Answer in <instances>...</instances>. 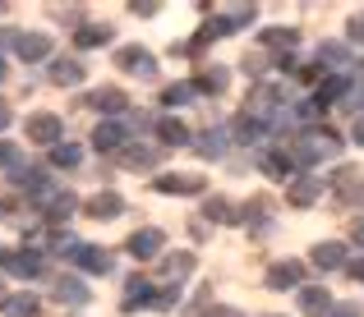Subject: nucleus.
I'll list each match as a JSON object with an SVG mask.
<instances>
[{
	"label": "nucleus",
	"mask_w": 364,
	"mask_h": 317,
	"mask_svg": "<svg viewBox=\"0 0 364 317\" xmlns=\"http://www.w3.org/2000/svg\"><path fill=\"white\" fill-rule=\"evenodd\" d=\"M341 152V138L332 129H304L300 138L291 143V161L300 170H314L318 166V161H328V157H337Z\"/></svg>",
	"instance_id": "obj_1"
},
{
	"label": "nucleus",
	"mask_w": 364,
	"mask_h": 317,
	"mask_svg": "<svg viewBox=\"0 0 364 317\" xmlns=\"http://www.w3.org/2000/svg\"><path fill=\"white\" fill-rule=\"evenodd\" d=\"M116 65H120L124 74H139V79H157V60H152L148 46H120Z\"/></svg>",
	"instance_id": "obj_2"
},
{
	"label": "nucleus",
	"mask_w": 364,
	"mask_h": 317,
	"mask_svg": "<svg viewBox=\"0 0 364 317\" xmlns=\"http://www.w3.org/2000/svg\"><path fill=\"white\" fill-rule=\"evenodd\" d=\"M161 244H166V235H161V230H152V226L134 230V235L124 239V248H129V257H139V262H152V257L161 253Z\"/></svg>",
	"instance_id": "obj_3"
},
{
	"label": "nucleus",
	"mask_w": 364,
	"mask_h": 317,
	"mask_svg": "<svg viewBox=\"0 0 364 317\" xmlns=\"http://www.w3.org/2000/svg\"><path fill=\"white\" fill-rule=\"evenodd\" d=\"M60 133H65L60 115H51V111L28 115V138H33V143H46V148H55V143H60Z\"/></svg>",
	"instance_id": "obj_4"
},
{
	"label": "nucleus",
	"mask_w": 364,
	"mask_h": 317,
	"mask_svg": "<svg viewBox=\"0 0 364 317\" xmlns=\"http://www.w3.org/2000/svg\"><path fill=\"white\" fill-rule=\"evenodd\" d=\"M300 281H304V262H295V257L267 267V290H300Z\"/></svg>",
	"instance_id": "obj_5"
},
{
	"label": "nucleus",
	"mask_w": 364,
	"mask_h": 317,
	"mask_svg": "<svg viewBox=\"0 0 364 317\" xmlns=\"http://www.w3.org/2000/svg\"><path fill=\"white\" fill-rule=\"evenodd\" d=\"M0 267H5L9 276H18V281H28V276H42V253H33V248H18V253H0Z\"/></svg>",
	"instance_id": "obj_6"
},
{
	"label": "nucleus",
	"mask_w": 364,
	"mask_h": 317,
	"mask_svg": "<svg viewBox=\"0 0 364 317\" xmlns=\"http://www.w3.org/2000/svg\"><path fill=\"white\" fill-rule=\"evenodd\" d=\"M350 92H355V74H323L318 92H314V101H318V106H328V101L350 97Z\"/></svg>",
	"instance_id": "obj_7"
},
{
	"label": "nucleus",
	"mask_w": 364,
	"mask_h": 317,
	"mask_svg": "<svg viewBox=\"0 0 364 317\" xmlns=\"http://www.w3.org/2000/svg\"><path fill=\"white\" fill-rule=\"evenodd\" d=\"M318 194H323V179L314 175V170H300V175H295L291 184H286V198H291L295 207H309Z\"/></svg>",
	"instance_id": "obj_8"
},
{
	"label": "nucleus",
	"mask_w": 364,
	"mask_h": 317,
	"mask_svg": "<svg viewBox=\"0 0 364 317\" xmlns=\"http://www.w3.org/2000/svg\"><path fill=\"white\" fill-rule=\"evenodd\" d=\"M309 262L318 267V272H337V267H346L350 257H346V244H337V239H323V244H314Z\"/></svg>",
	"instance_id": "obj_9"
},
{
	"label": "nucleus",
	"mask_w": 364,
	"mask_h": 317,
	"mask_svg": "<svg viewBox=\"0 0 364 317\" xmlns=\"http://www.w3.org/2000/svg\"><path fill=\"white\" fill-rule=\"evenodd\" d=\"M300 313H304V317H328V313H332L328 285H300Z\"/></svg>",
	"instance_id": "obj_10"
},
{
	"label": "nucleus",
	"mask_w": 364,
	"mask_h": 317,
	"mask_svg": "<svg viewBox=\"0 0 364 317\" xmlns=\"http://www.w3.org/2000/svg\"><path fill=\"white\" fill-rule=\"evenodd\" d=\"M124 138H129V129H124L120 120H102L97 129H92V148L97 152H116V148H124Z\"/></svg>",
	"instance_id": "obj_11"
},
{
	"label": "nucleus",
	"mask_w": 364,
	"mask_h": 317,
	"mask_svg": "<svg viewBox=\"0 0 364 317\" xmlns=\"http://www.w3.org/2000/svg\"><path fill=\"white\" fill-rule=\"evenodd\" d=\"M18 60H28V65H37V60H46L51 55V37L46 33H18Z\"/></svg>",
	"instance_id": "obj_12"
},
{
	"label": "nucleus",
	"mask_w": 364,
	"mask_h": 317,
	"mask_svg": "<svg viewBox=\"0 0 364 317\" xmlns=\"http://www.w3.org/2000/svg\"><path fill=\"white\" fill-rule=\"evenodd\" d=\"M88 106H92V111H102V115H120V111H129V97H124L120 88H92L88 92Z\"/></svg>",
	"instance_id": "obj_13"
},
{
	"label": "nucleus",
	"mask_w": 364,
	"mask_h": 317,
	"mask_svg": "<svg viewBox=\"0 0 364 317\" xmlns=\"http://www.w3.org/2000/svg\"><path fill=\"white\" fill-rule=\"evenodd\" d=\"M258 166H263V175L286 179V184H291V179L300 175V166L291 161V152H267V157H258Z\"/></svg>",
	"instance_id": "obj_14"
},
{
	"label": "nucleus",
	"mask_w": 364,
	"mask_h": 317,
	"mask_svg": "<svg viewBox=\"0 0 364 317\" xmlns=\"http://www.w3.org/2000/svg\"><path fill=\"white\" fill-rule=\"evenodd\" d=\"M152 189L157 194H203V175H157Z\"/></svg>",
	"instance_id": "obj_15"
},
{
	"label": "nucleus",
	"mask_w": 364,
	"mask_h": 317,
	"mask_svg": "<svg viewBox=\"0 0 364 317\" xmlns=\"http://www.w3.org/2000/svg\"><path fill=\"white\" fill-rule=\"evenodd\" d=\"M55 299L70 304V308H83V304L92 299V290L79 281V276H60V281H55Z\"/></svg>",
	"instance_id": "obj_16"
},
{
	"label": "nucleus",
	"mask_w": 364,
	"mask_h": 317,
	"mask_svg": "<svg viewBox=\"0 0 364 317\" xmlns=\"http://www.w3.org/2000/svg\"><path fill=\"white\" fill-rule=\"evenodd\" d=\"M314 60H318V69H323V74H337L341 65H350V46H346V42H323Z\"/></svg>",
	"instance_id": "obj_17"
},
{
	"label": "nucleus",
	"mask_w": 364,
	"mask_h": 317,
	"mask_svg": "<svg viewBox=\"0 0 364 317\" xmlns=\"http://www.w3.org/2000/svg\"><path fill=\"white\" fill-rule=\"evenodd\" d=\"M83 211H88L92 221H116L120 211H124V198H120V194H92Z\"/></svg>",
	"instance_id": "obj_18"
},
{
	"label": "nucleus",
	"mask_w": 364,
	"mask_h": 317,
	"mask_svg": "<svg viewBox=\"0 0 364 317\" xmlns=\"http://www.w3.org/2000/svg\"><path fill=\"white\" fill-rule=\"evenodd\" d=\"M111 42V23H79L74 28V46L79 51H92V46H107Z\"/></svg>",
	"instance_id": "obj_19"
},
{
	"label": "nucleus",
	"mask_w": 364,
	"mask_h": 317,
	"mask_svg": "<svg viewBox=\"0 0 364 317\" xmlns=\"http://www.w3.org/2000/svg\"><path fill=\"white\" fill-rule=\"evenodd\" d=\"M37 308H42V304H37V294H5V299H0V317H37Z\"/></svg>",
	"instance_id": "obj_20"
},
{
	"label": "nucleus",
	"mask_w": 364,
	"mask_h": 317,
	"mask_svg": "<svg viewBox=\"0 0 364 317\" xmlns=\"http://www.w3.org/2000/svg\"><path fill=\"white\" fill-rule=\"evenodd\" d=\"M42 211L51 221H60V216H70V211H79V198L74 194H60V189H51V194L42 198Z\"/></svg>",
	"instance_id": "obj_21"
},
{
	"label": "nucleus",
	"mask_w": 364,
	"mask_h": 317,
	"mask_svg": "<svg viewBox=\"0 0 364 317\" xmlns=\"http://www.w3.org/2000/svg\"><path fill=\"white\" fill-rule=\"evenodd\" d=\"M157 138H161V148H189V129L180 120H157Z\"/></svg>",
	"instance_id": "obj_22"
},
{
	"label": "nucleus",
	"mask_w": 364,
	"mask_h": 317,
	"mask_svg": "<svg viewBox=\"0 0 364 317\" xmlns=\"http://www.w3.org/2000/svg\"><path fill=\"white\" fill-rule=\"evenodd\" d=\"M263 133H272V124H267V120H254V115H240V120H235V143H245V148H249V143H258Z\"/></svg>",
	"instance_id": "obj_23"
},
{
	"label": "nucleus",
	"mask_w": 364,
	"mask_h": 317,
	"mask_svg": "<svg viewBox=\"0 0 364 317\" xmlns=\"http://www.w3.org/2000/svg\"><path fill=\"white\" fill-rule=\"evenodd\" d=\"M79 267H83V272H92V276H107V272H111V253H107V248H92V244H83V253H79Z\"/></svg>",
	"instance_id": "obj_24"
},
{
	"label": "nucleus",
	"mask_w": 364,
	"mask_h": 317,
	"mask_svg": "<svg viewBox=\"0 0 364 317\" xmlns=\"http://www.w3.org/2000/svg\"><path fill=\"white\" fill-rule=\"evenodd\" d=\"M51 83H60V88L83 83V65L79 60H51Z\"/></svg>",
	"instance_id": "obj_25"
},
{
	"label": "nucleus",
	"mask_w": 364,
	"mask_h": 317,
	"mask_svg": "<svg viewBox=\"0 0 364 317\" xmlns=\"http://www.w3.org/2000/svg\"><path fill=\"white\" fill-rule=\"evenodd\" d=\"M134 304H157V294H152V281H143V276H129V285H124V308H134Z\"/></svg>",
	"instance_id": "obj_26"
},
{
	"label": "nucleus",
	"mask_w": 364,
	"mask_h": 317,
	"mask_svg": "<svg viewBox=\"0 0 364 317\" xmlns=\"http://www.w3.org/2000/svg\"><path fill=\"white\" fill-rule=\"evenodd\" d=\"M194 97H198L194 83H171V88H161V106H171V111H176V106H189Z\"/></svg>",
	"instance_id": "obj_27"
},
{
	"label": "nucleus",
	"mask_w": 364,
	"mask_h": 317,
	"mask_svg": "<svg viewBox=\"0 0 364 317\" xmlns=\"http://www.w3.org/2000/svg\"><path fill=\"white\" fill-rule=\"evenodd\" d=\"M226 148H231V133L226 129H208V138H198V152H203V157H226Z\"/></svg>",
	"instance_id": "obj_28"
},
{
	"label": "nucleus",
	"mask_w": 364,
	"mask_h": 317,
	"mask_svg": "<svg viewBox=\"0 0 364 317\" xmlns=\"http://www.w3.org/2000/svg\"><path fill=\"white\" fill-rule=\"evenodd\" d=\"M226 83H231V74H226V69H217V65H213V69H203V74L194 79V88H198V92H222Z\"/></svg>",
	"instance_id": "obj_29"
},
{
	"label": "nucleus",
	"mask_w": 364,
	"mask_h": 317,
	"mask_svg": "<svg viewBox=\"0 0 364 317\" xmlns=\"http://www.w3.org/2000/svg\"><path fill=\"white\" fill-rule=\"evenodd\" d=\"M79 161H83L79 143H55L51 148V166H79Z\"/></svg>",
	"instance_id": "obj_30"
},
{
	"label": "nucleus",
	"mask_w": 364,
	"mask_h": 317,
	"mask_svg": "<svg viewBox=\"0 0 364 317\" xmlns=\"http://www.w3.org/2000/svg\"><path fill=\"white\" fill-rule=\"evenodd\" d=\"M203 211H208V221H222V226L240 221V211H231V203H226V198H208V203H203Z\"/></svg>",
	"instance_id": "obj_31"
},
{
	"label": "nucleus",
	"mask_w": 364,
	"mask_h": 317,
	"mask_svg": "<svg viewBox=\"0 0 364 317\" xmlns=\"http://www.w3.org/2000/svg\"><path fill=\"white\" fill-rule=\"evenodd\" d=\"M194 272V253H180V257H166V281L180 285V276Z\"/></svg>",
	"instance_id": "obj_32"
},
{
	"label": "nucleus",
	"mask_w": 364,
	"mask_h": 317,
	"mask_svg": "<svg viewBox=\"0 0 364 317\" xmlns=\"http://www.w3.org/2000/svg\"><path fill=\"white\" fill-rule=\"evenodd\" d=\"M14 166H23V152H18V143H9V138H0V170H14Z\"/></svg>",
	"instance_id": "obj_33"
},
{
	"label": "nucleus",
	"mask_w": 364,
	"mask_h": 317,
	"mask_svg": "<svg viewBox=\"0 0 364 317\" xmlns=\"http://www.w3.org/2000/svg\"><path fill=\"white\" fill-rule=\"evenodd\" d=\"M263 46H295V28H267Z\"/></svg>",
	"instance_id": "obj_34"
},
{
	"label": "nucleus",
	"mask_w": 364,
	"mask_h": 317,
	"mask_svg": "<svg viewBox=\"0 0 364 317\" xmlns=\"http://www.w3.org/2000/svg\"><path fill=\"white\" fill-rule=\"evenodd\" d=\"M124 161H129V166H157V148H129Z\"/></svg>",
	"instance_id": "obj_35"
},
{
	"label": "nucleus",
	"mask_w": 364,
	"mask_h": 317,
	"mask_svg": "<svg viewBox=\"0 0 364 317\" xmlns=\"http://www.w3.org/2000/svg\"><path fill=\"white\" fill-rule=\"evenodd\" d=\"M328 317H364V313H360V304H332Z\"/></svg>",
	"instance_id": "obj_36"
},
{
	"label": "nucleus",
	"mask_w": 364,
	"mask_h": 317,
	"mask_svg": "<svg viewBox=\"0 0 364 317\" xmlns=\"http://www.w3.org/2000/svg\"><path fill=\"white\" fill-rule=\"evenodd\" d=\"M346 276H350V281H360V285H364V257H350V262H346Z\"/></svg>",
	"instance_id": "obj_37"
},
{
	"label": "nucleus",
	"mask_w": 364,
	"mask_h": 317,
	"mask_svg": "<svg viewBox=\"0 0 364 317\" xmlns=\"http://www.w3.org/2000/svg\"><path fill=\"white\" fill-rule=\"evenodd\" d=\"M350 42H364V14L350 18Z\"/></svg>",
	"instance_id": "obj_38"
},
{
	"label": "nucleus",
	"mask_w": 364,
	"mask_h": 317,
	"mask_svg": "<svg viewBox=\"0 0 364 317\" xmlns=\"http://www.w3.org/2000/svg\"><path fill=\"white\" fill-rule=\"evenodd\" d=\"M350 143H355V148H364V115H360L355 124H350Z\"/></svg>",
	"instance_id": "obj_39"
},
{
	"label": "nucleus",
	"mask_w": 364,
	"mask_h": 317,
	"mask_svg": "<svg viewBox=\"0 0 364 317\" xmlns=\"http://www.w3.org/2000/svg\"><path fill=\"white\" fill-rule=\"evenodd\" d=\"M5 46H18V33H9V28H0V51Z\"/></svg>",
	"instance_id": "obj_40"
},
{
	"label": "nucleus",
	"mask_w": 364,
	"mask_h": 317,
	"mask_svg": "<svg viewBox=\"0 0 364 317\" xmlns=\"http://www.w3.org/2000/svg\"><path fill=\"white\" fill-rule=\"evenodd\" d=\"M350 239H355V244L364 248V221H355V226H350Z\"/></svg>",
	"instance_id": "obj_41"
},
{
	"label": "nucleus",
	"mask_w": 364,
	"mask_h": 317,
	"mask_svg": "<svg viewBox=\"0 0 364 317\" xmlns=\"http://www.w3.org/2000/svg\"><path fill=\"white\" fill-rule=\"evenodd\" d=\"M0 129H9V106L0 101Z\"/></svg>",
	"instance_id": "obj_42"
},
{
	"label": "nucleus",
	"mask_w": 364,
	"mask_h": 317,
	"mask_svg": "<svg viewBox=\"0 0 364 317\" xmlns=\"http://www.w3.org/2000/svg\"><path fill=\"white\" fill-rule=\"evenodd\" d=\"M208 317H240V313H235V308H213Z\"/></svg>",
	"instance_id": "obj_43"
},
{
	"label": "nucleus",
	"mask_w": 364,
	"mask_h": 317,
	"mask_svg": "<svg viewBox=\"0 0 364 317\" xmlns=\"http://www.w3.org/2000/svg\"><path fill=\"white\" fill-rule=\"evenodd\" d=\"M355 79H360V83H364V60H360V65H355Z\"/></svg>",
	"instance_id": "obj_44"
},
{
	"label": "nucleus",
	"mask_w": 364,
	"mask_h": 317,
	"mask_svg": "<svg viewBox=\"0 0 364 317\" xmlns=\"http://www.w3.org/2000/svg\"><path fill=\"white\" fill-rule=\"evenodd\" d=\"M0 79H5V60H0Z\"/></svg>",
	"instance_id": "obj_45"
},
{
	"label": "nucleus",
	"mask_w": 364,
	"mask_h": 317,
	"mask_svg": "<svg viewBox=\"0 0 364 317\" xmlns=\"http://www.w3.org/2000/svg\"><path fill=\"white\" fill-rule=\"evenodd\" d=\"M272 317H277V313H272Z\"/></svg>",
	"instance_id": "obj_46"
}]
</instances>
